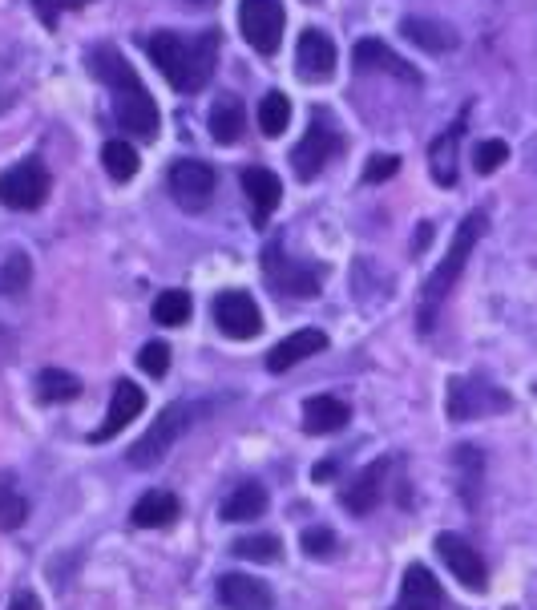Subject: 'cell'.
Listing matches in <instances>:
<instances>
[{"label":"cell","mask_w":537,"mask_h":610,"mask_svg":"<svg viewBox=\"0 0 537 610\" xmlns=\"http://www.w3.org/2000/svg\"><path fill=\"white\" fill-rule=\"evenodd\" d=\"M89 69H93L105 85H110L118 122H122L130 134L146 138V142L158 138V130H162V114H158V106H154L150 89L142 85V77L134 73V65H130L114 45H101V49L89 53Z\"/></svg>","instance_id":"6da1fadb"},{"label":"cell","mask_w":537,"mask_h":610,"mask_svg":"<svg viewBox=\"0 0 537 610\" xmlns=\"http://www.w3.org/2000/svg\"><path fill=\"white\" fill-rule=\"evenodd\" d=\"M154 65L162 69V77L178 89V93H198L206 89V81L214 77V65H219V33L202 29L194 37H182L174 29H158L146 41Z\"/></svg>","instance_id":"7a4b0ae2"},{"label":"cell","mask_w":537,"mask_h":610,"mask_svg":"<svg viewBox=\"0 0 537 610\" xmlns=\"http://www.w3.org/2000/svg\"><path fill=\"white\" fill-rule=\"evenodd\" d=\"M485 223H489L485 211H473V215L457 227V235H453V243H449V255L437 263L433 275L424 279L420 308H416V324H420V332H433L441 303H445V295L453 291V283L461 279V271H465V263H469V255H473V247H477V239L485 235Z\"/></svg>","instance_id":"3957f363"},{"label":"cell","mask_w":537,"mask_h":610,"mask_svg":"<svg viewBox=\"0 0 537 610\" xmlns=\"http://www.w3.org/2000/svg\"><path fill=\"white\" fill-rule=\"evenodd\" d=\"M210 413V404H202V400H174V404H166L162 409V417L146 429V437L130 449V469H154L170 449H174V441L186 433V429H194L198 425V417H206Z\"/></svg>","instance_id":"277c9868"},{"label":"cell","mask_w":537,"mask_h":610,"mask_svg":"<svg viewBox=\"0 0 537 610\" xmlns=\"http://www.w3.org/2000/svg\"><path fill=\"white\" fill-rule=\"evenodd\" d=\"M53 190V178L49 170L29 158V162H17L9 166L5 174H0V207H9V211H37L41 202L49 198Z\"/></svg>","instance_id":"5b68a950"},{"label":"cell","mask_w":537,"mask_h":610,"mask_svg":"<svg viewBox=\"0 0 537 610\" xmlns=\"http://www.w3.org/2000/svg\"><path fill=\"white\" fill-rule=\"evenodd\" d=\"M283 25H287L283 0H243L239 5V29L247 45L263 57H271L283 45Z\"/></svg>","instance_id":"8992f818"},{"label":"cell","mask_w":537,"mask_h":610,"mask_svg":"<svg viewBox=\"0 0 537 610\" xmlns=\"http://www.w3.org/2000/svg\"><path fill=\"white\" fill-rule=\"evenodd\" d=\"M509 396L485 380H469V376H453L449 380V396H445V413L449 421H473L485 413H505Z\"/></svg>","instance_id":"52a82bcc"},{"label":"cell","mask_w":537,"mask_h":610,"mask_svg":"<svg viewBox=\"0 0 537 610\" xmlns=\"http://www.w3.org/2000/svg\"><path fill=\"white\" fill-rule=\"evenodd\" d=\"M214 324L231 340H255L263 332V312L247 291H223L214 295Z\"/></svg>","instance_id":"ba28073f"},{"label":"cell","mask_w":537,"mask_h":610,"mask_svg":"<svg viewBox=\"0 0 537 610\" xmlns=\"http://www.w3.org/2000/svg\"><path fill=\"white\" fill-rule=\"evenodd\" d=\"M170 194H174L178 207L190 211V215L206 211L210 198H214V170L206 162H198V158L174 162V170H170Z\"/></svg>","instance_id":"9c48e42d"},{"label":"cell","mask_w":537,"mask_h":610,"mask_svg":"<svg viewBox=\"0 0 537 610\" xmlns=\"http://www.w3.org/2000/svg\"><path fill=\"white\" fill-rule=\"evenodd\" d=\"M336 150H340V134H336L324 118H315V122L307 126V134L299 138V146L291 150V166H295V174H299L303 182H311V178H319V170L332 162Z\"/></svg>","instance_id":"30bf717a"},{"label":"cell","mask_w":537,"mask_h":610,"mask_svg":"<svg viewBox=\"0 0 537 610\" xmlns=\"http://www.w3.org/2000/svg\"><path fill=\"white\" fill-rule=\"evenodd\" d=\"M295 73L303 81H328L336 73V45L328 33L319 29H303L299 33V45H295Z\"/></svg>","instance_id":"8fae6325"},{"label":"cell","mask_w":537,"mask_h":610,"mask_svg":"<svg viewBox=\"0 0 537 610\" xmlns=\"http://www.w3.org/2000/svg\"><path fill=\"white\" fill-rule=\"evenodd\" d=\"M437 554L445 558V566L457 574L461 586H469V590H485L489 570H485L481 554H477L461 534H437Z\"/></svg>","instance_id":"7c38bea8"},{"label":"cell","mask_w":537,"mask_h":610,"mask_svg":"<svg viewBox=\"0 0 537 610\" xmlns=\"http://www.w3.org/2000/svg\"><path fill=\"white\" fill-rule=\"evenodd\" d=\"M263 259H267V279H271V283H275L283 295H299V299H311V295H319V279H324V275H319L315 267L283 259L275 243L267 247V255H263Z\"/></svg>","instance_id":"4fadbf2b"},{"label":"cell","mask_w":537,"mask_h":610,"mask_svg":"<svg viewBox=\"0 0 537 610\" xmlns=\"http://www.w3.org/2000/svg\"><path fill=\"white\" fill-rule=\"evenodd\" d=\"M146 409V392L130 380H118L114 384V396H110V413H105L101 429H93V441L105 445V441H114L130 421H138V413Z\"/></svg>","instance_id":"5bb4252c"},{"label":"cell","mask_w":537,"mask_h":610,"mask_svg":"<svg viewBox=\"0 0 537 610\" xmlns=\"http://www.w3.org/2000/svg\"><path fill=\"white\" fill-rule=\"evenodd\" d=\"M445 594H441V582L428 566H408L404 570V582H400V602L396 610H441Z\"/></svg>","instance_id":"9a60e30c"},{"label":"cell","mask_w":537,"mask_h":610,"mask_svg":"<svg viewBox=\"0 0 537 610\" xmlns=\"http://www.w3.org/2000/svg\"><path fill=\"white\" fill-rule=\"evenodd\" d=\"M328 348V336L319 328H303V332H291L287 340H279L271 352H267V372H287L295 364H303L307 356H319Z\"/></svg>","instance_id":"2e32d148"},{"label":"cell","mask_w":537,"mask_h":610,"mask_svg":"<svg viewBox=\"0 0 537 610\" xmlns=\"http://www.w3.org/2000/svg\"><path fill=\"white\" fill-rule=\"evenodd\" d=\"M348 421H352V409L340 396H307L303 400V433H311V437L340 433Z\"/></svg>","instance_id":"e0dca14e"},{"label":"cell","mask_w":537,"mask_h":610,"mask_svg":"<svg viewBox=\"0 0 537 610\" xmlns=\"http://www.w3.org/2000/svg\"><path fill=\"white\" fill-rule=\"evenodd\" d=\"M384 477H388V461H372L368 469H360L356 473V481L340 493V501H344V510H352V514H372L376 505H380V497H384Z\"/></svg>","instance_id":"ac0fdd59"},{"label":"cell","mask_w":537,"mask_h":610,"mask_svg":"<svg viewBox=\"0 0 537 610\" xmlns=\"http://www.w3.org/2000/svg\"><path fill=\"white\" fill-rule=\"evenodd\" d=\"M219 602L231 610H271L275 594L267 582H255L247 574H223L219 578Z\"/></svg>","instance_id":"d6986e66"},{"label":"cell","mask_w":537,"mask_h":610,"mask_svg":"<svg viewBox=\"0 0 537 610\" xmlns=\"http://www.w3.org/2000/svg\"><path fill=\"white\" fill-rule=\"evenodd\" d=\"M243 130H247V106H243V97L223 93L210 106V138L219 142V146H235L243 138Z\"/></svg>","instance_id":"ffe728a7"},{"label":"cell","mask_w":537,"mask_h":610,"mask_svg":"<svg viewBox=\"0 0 537 610\" xmlns=\"http://www.w3.org/2000/svg\"><path fill=\"white\" fill-rule=\"evenodd\" d=\"M400 33H404L412 45H420L424 53H449V49H457V41H461L453 25L433 21V17H404V21H400Z\"/></svg>","instance_id":"44dd1931"},{"label":"cell","mask_w":537,"mask_h":610,"mask_svg":"<svg viewBox=\"0 0 537 610\" xmlns=\"http://www.w3.org/2000/svg\"><path fill=\"white\" fill-rule=\"evenodd\" d=\"M356 65H360V69H376V73H392V77H400V81H408V85H420V73H416L404 57H396L384 41H376V37H368V41L356 45Z\"/></svg>","instance_id":"7402d4cb"},{"label":"cell","mask_w":537,"mask_h":610,"mask_svg":"<svg viewBox=\"0 0 537 610\" xmlns=\"http://www.w3.org/2000/svg\"><path fill=\"white\" fill-rule=\"evenodd\" d=\"M243 194L251 198V211H255V219L263 223L275 207H279V198H283V182L267 170V166H247L243 170Z\"/></svg>","instance_id":"603a6c76"},{"label":"cell","mask_w":537,"mask_h":610,"mask_svg":"<svg viewBox=\"0 0 537 610\" xmlns=\"http://www.w3.org/2000/svg\"><path fill=\"white\" fill-rule=\"evenodd\" d=\"M461 138H465V122L449 126L441 138H433V146H428V170H433V182L437 186H453L457 182V150H461Z\"/></svg>","instance_id":"cb8c5ba5"},{"label":"cell","mask_w":537,"mask_h":610,"mask_svg":"<svg viewBox=\"0 0 537 610\" xmlns=\"http://www.w3.org/2000/svg\"><path fill=\"white\" fill-rule=\"evenodd\" d=\"M267 514V489L259 481H243L239 489H231L219 505V518L223 522H255Z\"/></svg>","instance_id":"d4e9b609"},{"label":"cell","mask_w":537,"mask_h":610,"mask_svg":"<svg viewBox=\"0 0 537 610\" xmlns=\"http://www.w3.org/2000/svg\"><path fill=\"white\" fill-rule=\"evenodd\" d=\"M182 514V501L174 497V493H166V489H150V493H142L138 497V505H134V526L138 530H162V526H170L174 518Z\"/></svg>","instance_id":"484cf974"},{"label":"cell","mask_w":537,"mask_h":610,"mask_svg":"<svg viewBox=\"0 0 537 610\" xmlns=\"http://www.w3.org/2000/svg\"><path fill=\"white\" fill-rule=\"evenodd\" d=\"M101 166L114 182H130L138 174V150L126 138H110L101 146Z\"/></svg>","instance_id":"4316f807"},{"label":"cell","mask_w":537,"mask_h":610,"mask_svg":"<svg viewBox=\"0 0 537 610\" xmlns=\"http://www.w3.org/2000/svg\"><path fill=\"white\" fill-rule=\"evenodd\" d=\"M33 283V259L13 247L5 259H0V295H21Z\"/></svg>","instance_id":"83f0119b"},{"label":"cell","mask_w":537,"mask_h":610,"mask_svg":"<svg viewBox=\"0 0 537 610\" xmlns=\"http://www.w3.org/2000/svg\"><path fill=\"white\" fill-rule=\"evenodd\" d=\"M37 392H41V400H45V404H69V400H77V396H81V380H77L73 372L45 368V372L37 376Z\"/></svg>","instance_id":"f1b7e54d"},{"label":"cell","mask_w":537,"mask_h":610,"mask_svg":"<svg viewBox=\"0 0 537 610\" xmlns=\"http://www.w3.org/2000/svg\"><path fill=\"white\" fill-rule=\"evenodd\" d=\"M29 518V501L17 489L13 473H0V530H17Z\"/></svg>","instance_id":"f546056e"},{"label":"cell","mask_w":537,"mask_h":610,"mask_svg":"<svg viewBox=\"0 0 537 610\" xmlns=\"http://www.w3.org/2000/svg\"><path fill=\"white\" fill-rule=\"evenodd\" d=\"M154 320H158L162 328H182V324L190 320V291H182V287L162 291V295L154 299Z\"/></svg>","instance_id":"4dcf8cb0"},{"label":"cell","mask_w":537,"mask_h":610,"mask_svg":"<svg viewBox=\"0 0 537 610\" xmlns=\"http://www.w3.org/2000/svg\"><path fill=\"white\" fill-rule=\"evenodd\" d=\"M287 122H291V101H287V93L271 89V93L259 101V130H263L267 138H279V134L287 130Z\"/></svg>","instance_id":"1f68e13d"},{"label":"cell","mask_w":537,"mask_h":610,"mask_svg":"<svg viewBox=\"0 0 537 610\" xmlns=\"http://www.w3.org/2000/svg\"><path fill=\"white\" fill-rule=\"evenodd\" d=\"M235 554H239V558H247V562L271 566V562H279L283 542H279L275 534H247V538H239V542H235Z\"/></svg>","instance_id":"d6a6232c"},{"label":"cell","mask_w":537,"mask_h":610,"mask_svg":"<svg viewBox=\"0 0 537 610\" xmlns=\"http://www.w3.org/2000/svg\"><path fill=\"white\" fill-rule=\"evenodd\" d=\"M453 461H457V469H461V489H465V501L473 505L477 501V481H481V469H485V457H481V449H473V445H461L457 453H453Z\"/></svg>","instance_id":"836d02e7"},{"label":"cell","mask_w":537,"mask_h":610,"mask_svg":"<svg viewBox=\"0 0 537 610\" xmlns=\"http://www.w3.org/2000/svg\"><path fill=\"white\" fill-rule=\"evenodd\" d=\"M299 546H303L307 558H328V554L336 550V534H332L328 526H307V530L299 534Z\"/></svg>","instance_id":"e575fe53"},{"label":"cell","mask_w":537,"mask_h":610,"mask_svg":"<svg viewBox=\"0 0 537 610\" xmlns=\"http://www.w3.org/2000/svg\"><path fill=\"white\" fill-rule=\"evenodd\" d=\"M501 162H509V146H505L501 138H489V142H481V146L473 150L477 174H493V170H501Z\"/></svg>","instance_id":"d590c367"},{"label":"cell","mask_w":537,"mask_h":610,"mask_svg":"<svg viewBox=\"0 0 537 610\" xmlns=\"http://www.w3.org/2000/svg\"><path fill=\"white\" fill-rule=\"evenodd\" d=\"M138 364H142V372H146V376H166V368H170V344L150 340V344L142 348Z\"/></svg>","instance_id":"8d00e7d4"},{"label":"cell","mask_w":537,"mask_h":610,"mask_svg":"<svg viewBox=\"0 0 537 610\" xmlns=\"http://www.w3.org/2000/svg\"><path fill=\"white\" fill-rule=\"evenodd\" d=\"M396 170H400V158H396V154H376V158L364 166V182H372V186H376V182H388Z\"/></svg>","instance_id":"74e56055"},{"label":"cell","mask_w":537,"mask_h":610,"mask_svg":"<svg viewBox=\"0 0 537 610\" xmlns=\"http://www.w3.org/2000/svg\"><path fill=\"white\" fill-rule=\"evenodd\" d=\"M33 5H37V13H41L45 25H57V13L85 9V5H93V0H33Z\"/></svg>","instance_id":"f35d334b"},{"label":"cell","mask_w":537,"mask_h":610,"mask_svg":"<svg viewBox=\"0 0 537 610\" xmlns=\"http://www.w3.org/2000/svg\"><path fill=\"white\" fill-rule=\"evenodd\" d=\"M9 610H41V598L33 590H17L13 602H9Z\"/></svg>","instance_id":"ab89813d"},{"label":"cell","mask_w":537,"mask_h":610,"mask_svg":"<svg viewBox=\"0 0 537 610\" xmlns=\"http://www.w3.org/2000/svg\"><path fill=\"white\" fill-rule=\"evenodd\" d=\"M0 348H9V336H5V328H0Z\"/></svg>","instance_id":"60d3db41"}]
</instances>
